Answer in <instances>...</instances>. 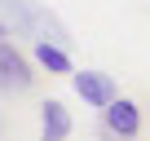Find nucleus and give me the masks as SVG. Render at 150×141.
I'll return each instance as SVG.
<instances>
[{"instance_id": "nucleus-7", "label": "nucleus", "mask_w": 150, "mask_h": 141, "mask_svg": "<svg viewBox=\"0 0 150 141\" xmlns=\"http://www.w3.org/2000/svg\"><path fill=\"white\" fill-rule=\"evenodd\" d=\"M5 35H9V27H5V22H0V44H5Z\"/></svg>"}, {"instance_id": "nucleus-5", "label": "nucleus", "mask_w": 150, "mask_h": 141, "mask_svg": "<svg viewBox=\"0 0 150 141\" xmlns=\"http://www.w3.org/2000/svg\"><path fill=\"white\" fill-rule=\"evenodd\" d=\"M66 137H71V110L57 97H49L40 106V141H66Z\"/></svg>"}, {"instance_id": "nucleus-6", "label": "nucleus", "mask_w": 150, "mask_h": 141, "mask_svg": "<svg viewBox=\"0 0 150 141\" xmlns=\"http://www.w3.org/2000/svg\"><path fill=\"white\" fill-rule=\"evenodd\" d=\"M35 62L49 70V75H75V66H71V49H57V44H35Z\"/></svg>"}, {"instance_id": "nucleus-3", "label": "nucleus", "mask_w": 150, "mask_h": 141, "mask_svg": "<svg viewBox=\"0 0 150 141\" xmlns=\"http://www.w3.org/2000/svg\"><path fill=\"white\" fill-rule=\"evenodd\" d=\"M71 84L84 97V106H93V110H110L119 102V88H115V80L106 75V70H75Z\"/></svg>"}, {"instance_id": "nucleus-1", "label": "nucleus", "mask_w": 150, "mask_h": 141, "mask_svg": "<svg viewBox=\"0 0 150 141\" xmlns=\"http://www.w3.org/2000/svg\"><path fill=\"white\" fill-rule=\"evenodd\" d=\"M0 22L18 35H31L35 44H57L71 49V31L57 22V13L40 0H0Z\"/></svg>"}, {"instance_id": "nucleus-2", "label": "nucleus", "mask_w": 150, "mask_h": 141, "mask_svg": "<svg viewBox=\"0 0 150 141\" xmlns=\"http://www.w3.org/2000/svg\"><path fill=\"white\" fill-rule=\"evenodd\" d=\"M31 88H35V70H31L27 53L5 40V44H0V93L22 97V93H31Z\"/></svg>"}, {"instance_id": "nucleus-4", "label": "nucleus", "mask_w": 150, "mask_h": 141, "mask_svg": "<svg viewBox=\"0 0 150 141\" xmlns=\"http://www.w3.org/2000/svg\"><path fill=\"white\" fill-rule=\"evenodd\" d=\"M102 123H106L119 141H137V137H141V106L128 102V97H119L110 110H102Z\"/></svg>"}]
</instances>
